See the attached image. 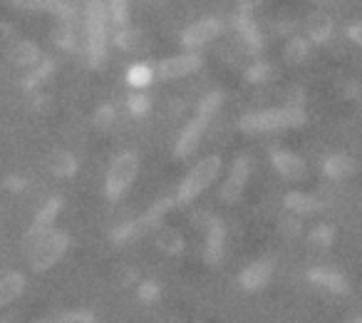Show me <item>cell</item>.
Returning a JSON list of instances; mask_svg holds the SVG:
<instances>
[{
    "label": "cell",
    "mask_w": 362,
    "mask_h": 323,
    "mask_svg": "<svg viewBox=\"0 0 362 323\" xmlns=\"http://www.w3.org/2000/svg\"><path fill=\"white\" fill-rule=\"evenodd\" d=\"M308 122V115L303 107L286 105V107H271V110L248 112L238 120V130L246 135H261V132H276V130H296Z\"/></svg>",
    "instance_id": "obj_1"
},
{
    "label": "cell",
    "mask_w": 362,
    "mask_h": 323,
    "mask_svg": "<svg viewBox=\"0 0 362 323\" xmlns=\"http://www.w3.org/2000/svg\"><path fill=\"white\" fill-rule=\"evenodd\" d=\"M107 3L90 0L85 8V42L90 67H102L107 57Z\"/></svg>",
    "instance_id": "obj_2"
},
{
    "label": "cell",
    "mask_w": 362,
    "mask_h": 323,
    "mask_svg": "<svg viewBox=\"0 0 362 323\" xmlns=\"http://www.w3.org/2000/svg\"><path fill=\"white\" fill-rule=\"evenodd\" d=\"M223 162L218 154H209L204 159H199L192 167V172L184 177V182L179 184V192H176V204L179 207H187L194 199H199L221 174Z\"/></svg>",
    "instance_id": "obj_3"
},
{
    "label": "cell",
    "mask_w": 362,
    "mask_h": 323,
    "mask_svg": "<svg viewBox=\"0 0 362 323\" xmlns=\"http://www.w3.org/2000/svg\"><path fill=\"white\" fill-rule=\"evenodd\" d=\"M67 249H70V234L50 229V232H47L42 239H37V242L33 244L25 254H28V261H30L33 271L45 273V271H50V268L55 266L62 256H65Z\"/></svg>",
    "instance_id": "obj_4"
},
{
    "label": "cell",
    "mask_w": 362,
    "mask_h": 323,
    "mask_svg": "<svg viewBox=\"0 0 362 323\" xmlns=\"http://www.w3.org/2000/svg\"><path fill=\"white\" fill-rule=\"evenodd\" d=\"M136 174H139V157L134 152H122L112 159L110 169H107L105 177V197L110 202H117V199L124 197L127 189L134 184Z\"/></svg>",
    "instance_id": "obj_5"
},
{
    "label": "cell",
    "mask_w": 362,
    "mask_h": 323,
    "mask_svg": "<svg viewBox=\"0 0 362 323\" xmlns=\"http://www.w3.org/2000/svg\"><path fill=\"white\" fill-rule=\"evenodd\" d=\"M204 65V57L199 52H181V55L166 57V60L156 62L154 75L159 80H181V77H189L194 72H199Z\"/></svg>",
    "instance_id": "obj_6"
},
{
    "label": "cell",
    "mask_w": 362,
    "mask_h": 323,
    "mask_svg": "<svg viewBox=\"0 0 362 323\" xmlns=\"http://www.w3.org/2000/svg\"><path fill=\"white\" fill-rule=\"evenodd\" d=\"M248 177H251V159H248L246 154H238L236 159H233L231 172H228L226 182H223L221 189H218V197H221V202L236 204L238 199L243 197V189H246Z\"/></svg>",
    "instance_id": "obj_7"
},
{
    "label": "cell",
    "mask_w": 362,
    "mask_h": 323,
    "mask_svg": "<svg viewBox=\"0 0 362 323\" xmlns=\"http://www.w3.org/2000/svg\"><path fill=\"white\" fill-rule=\"evenodd\" d=\"M197 222L204 224V232H206V249H204V261L209 266H218L223 256V244H226V227H223L221 219L209 217V214H202L197 217Z\"/></svg>",
    "instance_id": "obj_8"
},
{
    "label": "cell",
    "mask_w": 362,
    "mask_h": 323,
    "mask_svg": "<svg viewBox=\"0 0 362 323\" xmlns=\"http://www.w3.org/2000/svg\"><path fill=\"white\" fill-rule=\"evenodd\" d=\"M221 33H223V23L218 18H202V21L192 23L187 30L181 33V45L187 47V50H199L206 42L216 40Z\"/></svg>",
    "instance_id": "obj_9"
},
{
    "label": "cell",
    "mask_w": 362,
    "mask_h": 323,
    "mask_svg": "<svg viewBox=\"0 0 362 323\" xmlns=\"http://www.w3.org/2000/svg\"><path fill=\"white\" fill-rule=\"evenodd\" d=\"M60 209H62V199L60 197L47 199V202L37 209L35 219H33L30 229H28V234H25V242H23V244H25V251L37 242V239H42L52 227H55V219H57V214H60Z\"/></svg>",
    "instance_id": "obj_10"
},
{
    "label": "cell",
    "mask_w": 362,
    "mask_h": 323,
    "mask_svg": "<svg viewBox=\"0 0 362 323\" xmlns=\"http://www.w3.org/2000/svg\"><path fill=\"white\" fill-rule=\"evenodd\" d=\"M18 11L25 13H52L57 21L62 23H75L77 21V8L67 0H11Z\"/></svg>",
    "instance_id": "obj_11"
},
{
    "label": "cell",
    "mask_w": 362,
    "mask_h": 323,
    "mask_svg": "<svg viewBox=\"0 0 362 323\" xmlns=\"http://www.w3.org/2000/svg\"><path fill=\"white\" fill-rule=\"evenodd\" d=\"M271 273H273L271 259H258V261L248 264V266L241 271L238 286H241V291H246V293H256L271 281Z\"/></svg>",
    "instance_id": "obj_12"
},
{
    "label": "cell",
    "mask_w": 362,
    "mask_h": 323,
    "mask_svg": "<svg viewBox=\"0 0 362 323\" xmlns=\"http://www.w3.org/2000/svg\"><path fill=\"white\" fill-rule=\"evenodd\" d=\"M206 122L199 120V117H194L192 122H187V127L179 132V137H176V147H174V154L179 157V159H187V157H192L194 152H197L199 142H202L204 137V130H206Z\"/></svg>",
    "instance_id": "obj_13"
},
{
    "label": "cell",
    "mask_w": 362,
    "mask_h": 323,
    "mask_svg": "<svg viewBox=\"0 0 362 323\" xmlns=\"http://www.w3.org/2000/svg\"><path fill=\"white\" fill-rule=\"evenodd\" d=\"M271 164L283 179H291V182H298V179L305 177V162L303 157L293 154V152L286 149H273L271 152Z\"/></svg>",
    "instance_id": "obj_14"
},
{
    "label": "cell",
    "mask_w": 362,
    "mask_h": 323,
    "mask_svg": "<svg viewBox=\"0 0 362 323\" xmlns=\"http://www.w3.org/2000/svg\"><path fill=\"white\" fill-rule=\"evenodd\" d=\"M236 33H238V38H241L243 47H246V52L256 55V52L263 50V33L258 30L256 21L251 18V11H241V8H238Z\"/></svg>",
    "instance_id": "obj_15"
},
{
    "label": "cell",
    "mask_w": 362,
    "mask_h": 323,
    "mask_svg": "<svg viewBox=\"0 0 362 323\" xmlns=\"http://www.w3.org/2000/svg\"><path fill=\"white\" fill-rule=\"evenodd\" d=\"M308 281H310L315 288H322V291H327V293H335V296L347 293V278L342 276L340 271H335V268H325V266L310 268V271H308Z\"/></svg>",
    "instance_id": "obj_16"
},
{
    "label": "cell",
    "mask_w": 362,
    "mask_h": 323,
    "mask_svg": "<svg viewBox=\"0 0 362 323\" xmlns=\"http://www.w3.org/2000/svg\"><path fill=\"white\" fill-rule=\"evenodd\" d=\"M283 207H286L288 214H296V217H310V214H317L322 209V202L313 194H303V192H288L283 197Z\"/></svg>",
    "instance_id": "obj_17"
},
{
    "label": "cell",
    "mask_w": 362,
    "mask_h": 323,
    "mask_svg": "<svg viewBox=\"0 0 362 323\" xmlns=\"http://www.w3.org/2000/svg\"><path fill=\"white\" fill-rule=\"evenodd\" d=\"M332 30H335V26H332V18L327 16V13L315 11L308 16L305 33H308V40L310 42H327L332 35Z\"/></svg>",
    "instance_id": "obj_18"
},
{
    "label": "cell",
    "mask_w": 362,
    "mask_h": 323,
    "mask_svg": "<svg viewBox=\"0 0 362 323\" xmlns=\"http://www.w3.org/2000/svg\"><path fill=\"white\" fill-rule=\"evenodd\" d=\"M25 291V276L21 271H11L0 278V308L11 306L16 298H21V293Z\"/></svg>",
    "instance_id": "obj_19"
},
{
    "label": "cell",
    "mask_w": 362,
    "mask_h": 323,
    "mask_svg": "<svg viewBox=\"0 0 362 323\" xmlns=\"http://www.w3.org/2000/svg\"><path fill=\"white\" fill-rule=\"evenodd\" d=\"M322 172L330 179H347L355 174V159L350 154H340L337 152V154H330L322 162Z\"/></svg>",
    "instance_id": "obj_20"
},
{
    "label": "cell",
    "mask_w": 362,
    "mask_h": 323,
    "mask_svg": "<svg viewBox=\"0 0 362 323\" xmlns=\"http://www.w3.org/2000/svg\"><path fill=\"white\" fill-rule=\"evenodd\" d=\"M154 244L166 256H179V254L184 251V237H181V232L169 229V227H159V232H156V237H154Z\"/></svg>",
    "instance_id": "obj_21"
},
{
    "label": "cell",
    "mask_w": 362,
    "mask_h": 323,
    "mask_svg": "<svg viewBox=\"0 0 362 323\" xmlns=\"http://www.w3.org/2000/svg\"><path fill=\"white\" fill-rule=\"evenodd\" d=\"M47 169H50L55 177H75L77 172V159L70 154L67 149H55L50 157H47Z\"/></svg>",
    "instance_id": "obj_22"
},
{
    "label": "cell",
    "mask_w": 362,
    "mask_h": 323,
    "mask_svg": "<svg viewBox=\"0 0 362 323\" xmlns=\"http://www.w3.org/2000/svg\"><path fill=\"white\" fill-rule=\"evenodd\" d=\"M174 204H176V199H171V197L156 199V202L151 204L149 209H146V214H141V217H139V222L144 224L146 232H149V229H159L161 227V219H164L166 214L174 209Z\"/></svg>",
    "instance_id": "obj_23"
},
{
    "label": "cell",
    "mask_w": 362,
    "mask_h": 323,
    "mask_svg": "<svg viewBox=\"0 0 362 323\" xmlns=\"http://www.w3.org/2000/svg\"><path fill=\"white\" fill-rule=\"evenodd\" d=\"M115 45L119 47V50H124V52H141L146 47V38H144V33L136 30V28L124 26V28H119V30H117Z\"/></svg>",
    "instance_id": "obj_24"
},
{
    "label": "cell",
    "mask_w": 362,
    "mask_h": 323,
    "mask_svg": "<svg viewBox=\"0 0 362 323\" xmlns=\"http://www.w3.org/2000/svg\"><path fill=\"white\" fill-rule=\"evenodd\" d=\"M52 70H55V62H52L50 57H40L35 65L28 67V75L23 77V87H25V90H37V87L52 75Z\"/></svg>",
    "instance_id": "obj_25"
},
{
    "label": "cell",
    "mask_w": 362,
    "mask_h": 323,
    "mask_svg": "<svg viewBox=\"0 0 362 323\" xmlns=\"http://www.w3.org/2000/svg\"><path fill=\"white\" fill-rule=\"evenodd\" d=\"M40 57H42L40 47H37L35 42H28V40L13 45V50H11V62H13V65H18V67H25V70L35 65Z\"/></svg>",
    "instance_id": "obj_26"
},
{
    "label": "cell",
    "mask_w": 362,
    "mask_h": 323,
    "mask_svg": "<svg viewBox=\"0 0 362 323\" xmlns=\"http://www.w3.org/2000/svg\"><path fill=\"white\" fill-rule=\"evenodd\" d=\"M151 80H154V67L146 65V62H134L127 70V85L132 90H144V87L151 85Z\"/></svg>",
    "instance_id": "obj_27"
},
{
    "label": "cell",
    "mask_w": 362,
    "mask_h": 323,
    "mask_svg": "<svg viewBox=\"0 0 362 323\" xmlns=\"http://www.w3.org/2000/svg\"><path fill=\"white\" fill-rule=\"evenodd\" d=\"M221 105H223V92H218V90L206 92V95H204L202 100H199V105H197V117L209 125V122L214 120V115L221 110Z\"/></svg>",
    "instance_id": "obj_28"
},
{
    "label": "cell",
    "mask_w": 362,
    "mask_h": 323,
    "mask_svg": "<svg viewBox=\"0 0 362 323\" xmlns=\"http://www.w3.org/2000/svg\"><path fill=\"white\" fill-rule=\"evenodd\" d=\"M308 244L315 251H327L335 244V227L332 224H317L310 234H308Z\"/></svg>",
    "instance_id": "obj_29"
},
{
    "label": "cell",
    "mask_w": 362,
    "mask_h": 323,
    "mask_svg": "<svg viewBox=\"0 0 362 323\" xmlns=\"http://www.w3.org/2000/svg\"><path fill=\"white\" fill-rule=\"evenodd\" d=\"M146 229L144 224L139 222V219H134V222H124L119 224V227L112 229V242L115 244H127V242H134L136 237H141Z\"/></svg>",
    "instance_id": "obj_30"
},
{
    "label": "cell",
    "mask_w": 362,
    "mask_h": 323,
    "mask_svg": "<svg viewBox=\"0 0 362 323\" xmlns=\"http://www.w3.org/2000/svg\"><path fill=\"white\" fill-rule=\"evenodd\" d=\"M107 16L117 28L129 26V0H110L107 3Z\"/></svg>",
    "instance_id": "obj_31"
},
{
    "label": "cell",
    "mask_w": 362,
    "mask_h": 323,
    "mask_svg": "<svg viewBox=\"0 0 362 323\" xmlns=\"http://www.w3.org/2000/svg\"><path fill=\"white\" fill-rule=\"evenodd\" d=\"M308 55H310V40H305V38H293L286 45L288 62H305Z\"/></svg>",
    "instance_id": "obj_32"
},
{
    "label": "cell",
    "mask_w": 362,
    "mask_h": 323,
    "mask_svg": "<svg viewBox=\"0 0 362 323\" xmlns=\"http://www.w3.org/2000/svg\"><path fill=\"white\" fill-rule=\"evenodd\" d=\"M127 107H129V112L134 117H144V115H149V110H151V100L146 97V92L134 90L129 95V100H127Z\"/></svg>",
    "instance_id": "obj_33"
},
{
    "label": "cell",
    "mask_w": 362,
    "mask_h": 323,
    "mask_svg": "<svg viewBox=\"0 0 362 323\" xmlns=\"http://www.w3.org/2000/svg\"><path fill=\"white\" fill-rule=\"evenodd\" d=\"M55 42L62 47V50H72L75 47V23H62L55 30Z\"/></svg>",
    "instance_id": "obj_34"
},
{
    "label": "cell",
    "mask_w": 362,
    "mask_h": 323,
    "mask_svg": "<svg viewBox=\"0 0 362 323\" xmlns=\"http://www.w3.org/2000/svg\"><path fill=\"white\" fill-rule=\"evenodd\" d=\"M115 120H117V110L112 105H100L95 112V117H92L97 130H110V127L115 125Z\"/></svg>",
    "instance_id": "obj_35"
},
{
    "label": "cell",
    "mask_w": 362,
    "mask_h": 323,
    "mask_svg": "<svg viewBox=\"0 0 362 323\" xmlns=\"http://www.w3.org/2000/svg\"><path fill=\"white\" fill-rule=\"evenodd\" d=\"M159 296H161V288L156 281H141L139 288H136V298H139L141 303H146V306L159 301Z\"/></svg>",
    "instance_id": "obj_36"
},
{
    "label": "cell",
    "mask_w": 362,
    "mask_h": 323,
    "mask_svg": "<svg viewBox=\"0 0 362 323\" xmlns=\"http://www.w3.org/2000/svg\"><path fill=\"white\" fill-rule=\"evenodd\" d=\"M273 77V65H268V62H256V65H251L246 70V80L253 82V85H261V82L271 80Z\"/></svg>",
    "instance_id": "obj_37"
},
{
    "label": "cell",
    "mask_w": 362,
    "mask_h": 323,
    "mask_svg": "<svg viewBox=\"0 0 362 323\" xmlns=\"http://www.w3.org/2000/svg\"><path fill=\"white\" fill-rule=\"evenodd\" d=\"M57 321H62V323H92L95 321V313L87 311V308H82V311H67V313H60Z\"/></svg>",
    "instance_id": "obj_38"
},
{
    "label": "cell",
    "mask_w": 362,
    "mask_h": 323,
    "mask_svg": "<svg viewBox=\"0 0 362 323\" xmlns=\"http://www.w3.org/2000/svg\"><path fill=\"white\" fill-rule=\"evenodd\" d=\"M281 232L286 234V237H298V234H300V217L291 214L288 219H283V222H281Z\"/></svg>",
    "instance_id": "obj_39"
},
{
    "label": "cell",
    "mask_w": 362,
    "mask_h": 323,
    "mask_svg": "<svg viewBox=\"0 0 362 323\" xmlns=\"http://www.w3.org/2000/svg\"><path fill=\"white\" fill-rule=\"evenodd\" d=\"M345 35L350 38V40L355 42V45H360V47H362V21L352 23V26L345 30Z\"/></svg>",
    "instance_id": "obj_40"
},
{
    "label": "cell",
    "mask_w": 362,
    "mask_h": 323,
    "mask_svg": "<svg viewBox=\"0 0 362 323\" xmlns=\"http://www.w3.org/2000/svg\"><path fill=\"white\" fill-rule=\"evenodd\" d=\"M136 281V271L132 266H122L119 268V286H129Z\"/></svg>",
    "instance_id": "obj_41"
},
{
    "label": "cell",
    "mask_w": 362,
    "mask_h": 323,
    "mask_svg": "<svg viewBox=\"0 0 362 323\" xmlns=\"http://www.w3.org/2000/svg\"><path fill=\"white\" fill-rule=\"evenodd\" d=\"M6 187L11 189V192H23V189H25V179L23 177H8Z\"/></svg>",
    "instance_id": "obj_42"
},
{
    "label": "cell",
    "mask_w": 362,
    "mask_h": 323,
    "mask_svg": "<svg viewBox=\"0 0 362 323\" xmlns=\"http://www.w3.org/2000/svg\"><path fill=\"white\" fill-rule=\"evenodd\" d=\"M261 3L263 0H238V8H241V11H253V8H258Z\"/></svg>",
    "instance_id": "obj_43"
}]
</instances>
